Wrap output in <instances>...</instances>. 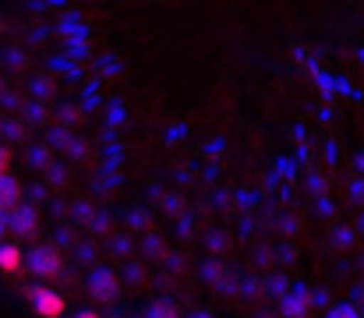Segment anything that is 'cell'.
<instances>
[{"mask_svg": "<svg viewBox=\"0 0 364 318\" xmlns=\"http://www.w3.org/2000/svg\"><path fill=\"white\" fill-rule=\"evenodd\" d=\"M28 304H32L36 318H64L68 315V301H64V294H60V290H50V287H36V290H28Z\"/></svg>", "mask_w": 364, "mask_h": 318, "instance_id": "1", "label": "cell"}, {"mask_svg": "<svg viewBox=\"0 0 364 318\" xmlns=\"http://www.w3.org/2000/svg\"><path fill=\"white\" fill-rule=\"evenodd\" d=\"M28 269H32L36 280L50 283V280H57V276L64 272V262H60V255H57L53 248H36V251L28 255Z\"/></svg>", "mask_w": 364, "mask_h": 318, "instance_id": "2", "label": "cell"}, {"mask_svg": "<svg viewBox=\"0 0 364 318\" xmlns=\"http://www.w3.org/2000/svg\"><path fill=\"white\" fill-rule=\"evenodd\" d=\"M89 294H92V301H100V304L117 301V294H121V280H117V272L100 269V272L89 280Z\"/></svg>", "mask_w": 364, "mask_h": 318, "instance_id": "3", "label": "cell"}, {"mask_svg": "<svg viewBox=\"0 0 364 318\" xmlns=\"http://www.w3.org/2000/svg\"><path fill=\"white\" fill-rule=\"evenodd\" d=\"M28 269V255L18 244H0V272L4 276H18Z\"/></svg>", "mask_w": 364, "mask_h": 318, "instance_id": "4", "label": "cell"}, {"mask_svg": "<svg viewBox=\"0 0 364 318\" xmlns=\"http://www.w3.org/2000/svg\"><path fill=\"white\" fill-rule=\"evenodd\" d=\"M36 226H39V216H36L32 206H18V209H11V230H14V233L32 237V233H36Z\"/></svg>", "mask_w": 364, "mask_h": 318, "instance_id": "5", "label": "cell"}, {"mask_svg": "<svg viewBox=\"0 0 364 318\" xmlns=\"http://www.w3.org/2000/svg\"><path fill=\"white\" fill-rule=\"evenodd\" d=\"M311 304H315L311 290H294V294L287 297V304H283V318H308Z\"/></svg>", "mask_w": 364, "mask_h": 318, "instance_id": "6", "label": "cell"}, {"mask_svg": "<svg viewBox=\"0 0 364 318\" xmlns=\"http://www.w3.org/2000/svg\"><path fill=\"white\" fill-rule=\"evenodd\" d=\"M21 206V184L7 174V177H0V209H18Z\"/></svg>", "mask_w": 364, "mask_h": 318, "instance_id": "7", "label": "cell"}, {"mask_svg": "<svg viewBox=\"0 0 364 318\" xmlns=\"http://www.w3.org/2000/svg\"><path fill=\"white\" fill-rule=\"evenodd\" d=\"M145 318H181V312H177L170 301H156V304L149 308V315Z\"/></svg>", "mask_w": 364, "mask_h": 318, "instance_id": "8", "label": "cell"}, {"mask_svg": "<svg viewBox=\"0 0 364 318\" xmlns=\"http://www.w3.org/2000/svg\"><path fill=\"white\" fill-rule=\"evenodd\" d=\"M329 318H361V312H358L354 304H340V308H333Z\"/></svg>", "mask_w": 364, "mask_h": 318, "instance_id": "9", "label": "cell"}, {"mask_svg": "<svg viewBox=\"0 0 364 318\" xmlns=\"http://www.w3.org/2000/svg\"><path fill=\"white\" fill-rule=\"evenodd\" d=\"M7 166H11V152L0 145V177H7Z\"/></svg>", "mask_w": 364, "mask_h": 318, "instance_id": "10", "label": "cell"}, {"mask_svg": "<svg viewBox=\"0 0 364 318\" xmlns=\"http://www.w3.org/2000/svg\"><path fill=\"white\" fill-rule=\"evenodd\" d=\"M75 318H103V315H100V312H78Z\"/></svg>", "mask_w": 364, "mask_h": 318, "instance_id": "11", "label": "cell"}, {"mask_svg": "<svg viewBox=\"0 0 364 318\" xmlns=\"http://www.w3.org/2000/svg\"><path fill=\"white\" fill-rule=\"evenodd\" d=\"M191 318H213V315H191Z\"/></svg>", "mask_w": 364, "mask_h": 318, "instance_id": "12", "label": "cell"}]
</instances>
